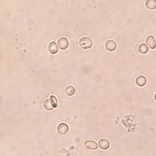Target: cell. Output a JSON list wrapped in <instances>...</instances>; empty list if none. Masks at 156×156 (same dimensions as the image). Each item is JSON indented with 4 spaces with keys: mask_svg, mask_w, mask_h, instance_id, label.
Wrapping results in <instances>:
<instances>
[{
    "mask_svg": "<svg viewBox=\"0 0 156 156\" xmlns=\"http://www.w3.org/2000/svg\"><path fill=\"white\" fill-rule=\"evenodd\" d=\"M79 43L81 47L85 50L91 48L93 45V42L92 39L88 37H82L81 39H80Z\"/></svg>",
    "mask_w": 156,
    "mask_h": 156,
    "instance_id": "cell-1",
    "label": "cell"
},
{
    "mask_svg": "<svg viewBox=\"0 0 156 156\" xmlns=\"http://www.w3.org/2000/svg\"><path fill=\"white\" fill-rule=\"evenodd\" d=\"M57 43L58 47L62 50H66L69 47V41L66 37H61L60 38H59Z\"/></svg>",
    "mask_w": 156,
    "mask_h": 156,
    "instance_id": "cell-2",
    "label": "cell"
},
{
    "mask_svg": "<svg viewBox=\"0 0 156 156\" xmlns=\"http://www.w3.org/2000/svg\"><path fill=\"white\" fill-rule=\"evenodd\" d=\"M57 132L60 135H65L69 131V127L66 124L61 123L57 126Z\"/></svg>",
    "mask_w": 156,
    "mask_h": 156,
    "instance_id": "cell-3",
    "label": "cell"
},
{
    "mask_svg": "<svg viewBox=\"0 0 156 156\" xmlns=\"http://www.w3.org/2000/svg\"><path fill=\"white\" fill-rule=\"evenodd\" d=\"M117 45L113 40H108L105 43V48L109 52H114L116 49Z\"/></svg>",
    "mask_w": 156,
    "mask_h": 156,
    "instance_id": "cell-4",
    "label": "cell"
},
{
    "mask_svg": "<svg viewBox=\"0 0 156 156\" xmlns=\"http://www.w3.org/2000/svg\"><path fill=\"white\" fill-rule=\"evenodd\" d=\"M85 146L88 149L92 150V151H95L98 149L97 143L92 140H86L85 142Z\"/></svg>",
    "mask_w": 156,
    "mask_h": 156,
    "instance_id": "cell-5",
    "label": "cell"
},
{
    "mask_svg": "<svg viewBox=\"0 0 156 156\" xmlns=\"http://www.w3.org/2000/svg\"><path fill=\"white\" fill-rule=\"evenodd\" d=\"M48 51L52 54H56L58 52V46L57 43L54 41H52L48 45Z\"/></svg>",
    "mask_w": 156,
    "mask_h": 156,
    "instance_id": "cell-6",
    "label": "cell"
},
{
    "mask_svg": "<svg viewBox=\"0 0 156 156\" xmlns=\"http://www.w3.org/2000/svg\"><path fill=\"white\" fill-rule=\"evenodd\" d=\"M146 42L147 45L149 46V47L152 49H154L156 47V43L154 39V37L152 36H149L147 37L146 39Z\"/></svg>",
    "mask_w": 156,
    "mask_h": 156,
    "instance_id": "cell-7",
    "label": "cell"
},
{
    "mask_svg": "<svg viewBox=\"0 0 156 156\" xmlns=\"http://www.w3.org/2000/svg\"><path fill=\"white\" fill-rule=\"evenodd\" d=\"M98 144L100 149L103 150H107L110 147V143L107 139H101L98 142Z\"/></svg>",
    "mask_w": 156,
    "mask_h": 156,
    "instance_id": "cell-8",
    "label": "cell"
},
{
    "mask_svg": "<svg viewBox=\"0 0 156 156\" xmlns=\"http://www.w3.org/2000/svg\"><path fill=\"white\" fill-rule=\"evenodd\" d=\"M147 83V79L145 76H139L136 77V85L140 87L144 86Z\"/></svg>",
    "mask_w": 156,
    "mask_h": 156,
    "instance_id": "cell-9",
    "label": "cell"
},
{
    "mask_svg": "<svg viewBox=\"0 0 156 156\" xmlns=\"http://www.w3.org/2000/svg\"><path fill=\"white\" fill-rule=\"evenodd\" d=\"M43 107L47 111H52L53 109H54V106L53 105L50 98L45 100L43 102Z\"/></svg>",
    "mask_w": 156,
    "mask_h": 156,
    "instance_id": "cell-10",
    "label": "cell"
},
{
    "mask_svg": "<svg viewBox=\"0 0 156 156\" xmlns=\"http://www.w3.org/2000/svg\"><path fill=\"white\" fill-rule=\"evenodd\" d=\"M146 7L150 10H154L156 8V1L155 0H148L146 1Z\"/></svg>",
    "mask_w": 156,
    "mask_h": 156,
    "instance_id": "cell-11",
    "label": "cell"
},
{
    "mask_svg": "<svg viewBox=\"0 0 156 156\" xmlns=\"http://www.w3.org/2000/svg\"><path fill=\"white\" fill-rule=\"evenodd\" d=\"M65 94L68 96H73L75 93V88L73 86H68L65 89Z\"/></svg>",
    "mask_w": 156,
    "mask_h": 156,
    "instance_id": "cell-12",
    "label": "cell"
},
{
    "mask_svg": "<svg viewBox=\"0 0 156 156\" xmlns=\"http://www.w3.org/2000/svg\"><path fill=\"white\" fill-rule=\"evenodd\" d=\"M138 50L139 52L141 53V54H145L149 52V47L145 44H144V43H142V44L139 46Z\"/></svg>",
    "mask_w": 156,
    "mask_h": 156,
    "instance_id": "cell-13",
    "label": "cell"
},
{
    "mask_svg": "<svg viewBox=\"0 0 156 156\" xmlns=\"http://www.w3.org/2000/svg\"><path fill=\"white\" fill-rule=\"evenodd\" d=\"M50 100H51L53 105H54V108L57 107V98H56L55 96H54V95L50 96Z\"/></svg>",
    "mask_w": 156,
    "mask_h": 156,
    "instance_id": "cell-14",
    "label": "cell"
},
{
    "mask_svg": "<svg viewBox=\"0 0 156 156\" xmlns=\"http://www.w3.org/2000/svg\"><path fill=\"white\" fill-rule=\"evenodd\" d=\"M154 98H155V101H156V93H155V96H154Z\"/></svg>",
    "mask_w": 156,
    "mask_h": 156,
    "instance_id": "cell-15",
    "label": "cell"
}]
</instances>
